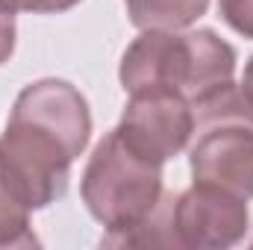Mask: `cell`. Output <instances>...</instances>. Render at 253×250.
<instances>
[{"label":"cell","mask_w":253,"mask_h":250,"mask_svg":"<svg viewBox=\"0 0 253 250\" xmlns=\"http://www.w3.org/2000/svg\"><path fill=\"white\" fill-rule=\"evenodd\" d=\"M91 138V109L68 80H36L12 103L0 135V188L30 212L62 200L71 165Z\"/></svg>","instance_id":"1"},{"label":"cell","mask_w":253,"mask_h":250,"mask_svg":"<svg viewBox=\"0 0 253 250\" xmlns=\"http://www.w3.org/2000/svg\"><path fill=\"white\" fill-rule=\"evenodd\" d=\"M218 12L233 33L253 42V0H218Z\"/></svg>","instance_id":"8"},{"label":"cell","mask_w":253,"mask_h":250,"mask_svg":"<svg viewBox=\"0 0 253 250\" xmlns=\"http://www.w3.org/2000/svg\"><path fill=\"white\" fill-rule=\"evenodd\" d=\"M115 129L144 159L165 165L168 159L180 156L191 141V132H194L191 100L177 91L129 94L121 124Z\"/></svg>","instance_id":"5"},{"label":"cell","mask_w":253,"mask_h":250,"mask_svg":"<svg viewBox=\"0 0 253 250\" xmlns=\"http://www.w3.org/2000/svg\"><path fill=\"white\" fill-rule=\"evenodd\" d=\"M83 0H0L3 9L9 12H30V15H59L74 9Z\"/></svg>","instance_id":"9"},{"label":"cell","mask_w":253,"mask_h":250,"mask_svg":"<svg viewBox=\"0 0 253 250\" xmlns=\"http://www.w3.org/2000/svg\"><path fill=\"white\" fill-rule=\"evenodd\" d=\"M242 91L248 94V100L253 103V56L248 59V65H245V77H242Z\"/></svg>","instance_id":"11"},{"label":"cell","mask_w":253,"mask_h":250,"mask_svg":"<svg viewBox=\"0 0 253 250\" xmlns=\"http://www.w3.org/2000/svg\"><path fill=\"white\" fill-rule=\"evenodd\" d=\"M209 9V0H126L135 30H189Z\"/></svg>","instance_id":"7"},{"label":"cell","mask_w":253,"mask_h":250,"mask_svg":"<svg viewBox=\"0 0 253 250\" xmlns=\"http://www.w3.org/2000/svg\"><path fill=\"white\" fill-rule=\"evenodd\" d=\"M191 180L253 200V103L242 85L224 83L191 100Z\"/></svg>","instance_id":"3"},{"label":"cell","mask_w":253,"mask_h":250,"mask_svg":"<svg viewBox=\"0 0 253 250\" xmlns=\"http://www.w3.org/2000/svg\"><path fill=\"white\" fill-rule=\"evenodd\" d=\"M80 194L88 215L106 230L103 236L126 233L165 197L162 165L144 159L118 129H109L85 162Z\"/></svg>","instance_id":"4"},{"label":"cell","mask_w":253,"mask_h":250,"mask_svg":"<svg viewBox=\"0 0 253 250\" xmlns=\"http://www.w3.org/2000/svg\"><path fill=\"white\" fill-rule=\"evenodd\" d=\"M171 224L177 250H227L251 227L248 200L212 186H194L174 197Z\"/></svg>","instance_id":"6"},{"label":"cell","mask_w":253,"mask_h":250,"mask_svg":"<svg viewBox=\"0 0 253 250\" xmlns=\"http://www.w3.org/2000/svg\"><path fill=\"white\" fill-rule=\"evenodd\" d=\"M236 47L215 30H141L121 56L118 80L126 94L177 91L189 100L233 83Z\"/></svg>","instance_id":"2"},{"label":"cell","mask_w":253,"mask_h":250,"mask_svg":"<svg viewBox=\"0 0 253 250\" xmlns=\"http://www.w3.org/2000/svg\"><path fill=\"white\" fill-rule=\"evenodd\" d=\"M3 197H6V191H3V188H0V203H3Z\"/></svg>","instance_id":"12"},{"label":"cell","mask_w":253,"mask_h":250,"mask_svg":"<svg viewBox=\"0 0 253 250\" xmlns=\"http://www.w3.org/2000/svg\"><path fill=\"white\" fill-rule=\"evenodd\" d=\"M15 42H18V27H15V12L0 6V65H6L15 53Z\"/></svg>","instance_id":"10"}]
</instances>
